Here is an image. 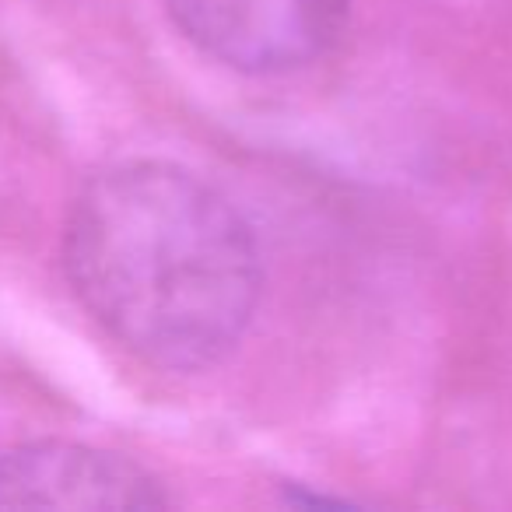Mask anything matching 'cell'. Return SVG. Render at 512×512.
Instances as JSON below:
<instances>
[{"instance_id":"cell-3","label":"cell","mask_w":512,"mask_h":512,"mask_svg":"<svg viewBox=\"0 0 512 512\" xmlns=\"http://www.w3.org/2000/svg\"><path fill=\"white\" fill-rule=\"evenodd\" d=\"M165 505L162 484L120 453L60 439L0 453V509L148 512Z\"/></svg>"},{"instance_id":"cell-1","label":"cell","mask_w":512,"mask_h":512,"mask_svg":"<svg viewBox=\"0 0 512 512\" xmlns=\"http://www.w3.org/2000/svg\"><path fill=\"white\" fill-rule=\"evenodd\" d=\"M64 271L116 344L172 372L221 362L260 302V253L242 214L155 158L88 179L67 214Z\"/></svg>"},{"instance_id":"cell-2","label":"cell","mask_w":512,"mask_h":512,"mask_svg":"<svg viewBox=\"0 0 512 512\" xmlns=\"http://www.w3.org/2000/svg\"><path fill=\"white\" fill-rule=\"evenodd\" d=\"M176 29L246 74L309 67L341 39L351 0H165Z\"/></svg>"}]
</instances>
